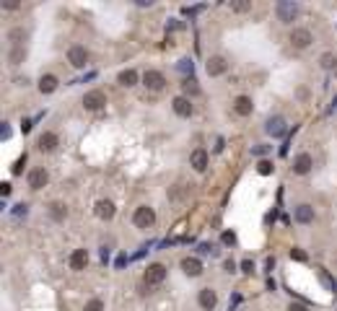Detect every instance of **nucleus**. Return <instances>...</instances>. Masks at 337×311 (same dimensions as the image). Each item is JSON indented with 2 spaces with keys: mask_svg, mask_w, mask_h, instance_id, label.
<instances>
[{
  "mask_svg": "<svg viewBox=\"0 0 337 311\" xmlns=\"http://www.w3.org/2000/svg\"><path fill=\"white\" fill-rule=\"evenodd\" d=\"M275 11H278V18L283 21V24H290V21H296V16L301 13V6L296 3V0H280Z\"/></svg>",
  "mask_w": 337,
  "mask_h": 311,
  "instance_id": "nucleus-1",
  "label": "nucleus"
},
{
  "mask_svg": "<svg viewBox=\"0 0 337 311\" xmlns=\"http://www.w3.org/2000/svg\"><path fill=\"white\" fill-rule=\"evenodd\" d=\"M132 223L138 226V228H151V226L156 223V213H153V208H148V205L135 208V213H132Z\"/></svg>",
  "mask_w": 337,
  "mask_h": 311,
  "instance_id": "nucleus-2",
  "label": "nucleus"
},
{
  "mask_svg": "<svg viewBox=\"0 0 337 311\" xmlns=\"http://www.w3.org/2000/svg\"><path fill=\"white\" fill-rule=\"evenodd\" d=\"M143 280H145V285H161V283L166 280V264H161V262L148 264Z\"/></svg>",
  "mask_w": 337,
  "mask_h": 311,
  "instance_id": "nucleus-3",
  "label": "nucleus"
},
{
  "mask_svg": "<svg viewBox=\"0 0 337 311\" xmlns=\"http://www.w3.org/2000/svg\"><path fill=\"white\" fill-rule=\"evenodd\" d=\"M143 86L148 88V91H164V88H166V78L159 70H145L143 73Z\"/></svg>",
  "mask_w": 337,
  "mask_h": 311,
  "instance_id": "nucleus-4",
  "label": "nucleus"
},
{
  "mask_svg": "<svg viewBox=\"0 0 337 311\" xmlns=\"http://www.w3.org/2000/svg\"><path fill=\"white\" fill-rule=\"evenodd\" d=\"M88 57H91V55H88V50L81 47V44H73V47L67 50V62H70L73 68H86Z\"/></svg>",
  "mask_w": 337,
  "mask_h": 311,
  "instance_id": "nucleus-5",
  "label": "nucleus"
},
{
  "mask_svg": "<svg viewBox=\"0 0 337 311\" xmlns=\"http://www.w3.org/2000/svg\"><path fill=\"white\" fill-rule=\"evenodd\" d=\"M83 106L88 109V112H99V109H104L106 106V94L104 91H88L86 96H83Z\"/></svg>",
  "mask_w": 337,
  "mask_h": 311,
  "instance_id": "nucleus-6",
  "label": "nucleus"
},
{
  "mask_svg": "<svg viewBox=\"0 0 337 311\" xmlns=\"http://www.w3.org/2000/svg\"><path fill=\"white\" fill-rule=\"evenodd\" d=\"M205 70H208L210 78H218V75H223V73L229 70V62H226V57H223V55H213L205 62Z\"/></svg>",
  "mask_w": 337,
  "mask_h": 311,
  "instance_id": "nucleus-7",
  "label": "nucleus"
},
{
  "mask_svg": "<svg viewBox=\"0 0 337 311\" xmlns=\"http://www.w3.org/2000/svg\"><path fill=\"white\" fill-rule=\"evenodd\" d=\"M311 42H314V36H311L309 29H293L290 31V44H293V50H306Z\"/></svg>",
  "mask_w": 337,
  "mask_h": 311,
  "instance_id": "nucleus-8",
  "label": "nucleus"
},
{
  "mask_svg": "<svg viewBox=\"0 0 337 311\" xmlns=\"http://www.w3.org/2000/svg\"><path fill=\"white\" fill-rule=\"evenodd\" d=\"M265 132H267L270 138H280V135H285V132H288V125H285L283 117H270L267 125H265Z\"/></svg>",
  "mask_w": 337,
  "mask_h": 311,
  "instance_id": "nucleus-9",
  "label": "nucleus"
},
{
  "mask_svg": "<svg viewBox=\"0 0 337 311\" xmlns=\"http://www.w3.org/2000/svg\"><path fill=\"white\" fill-rule=\"evenodd\" d=\"M197 303H200V308L213 311V308L218 306V296H215V291H213V288H202V291L197 293Z\"/></svg>",
  "mask_w": 337,
  "mask_h": 311,
  "instance_id": "nucleus-10",
  "label": "nucleus"
},
{
  "mask_svg": "<svg viewBox=\"0 0 337 311\" xmlns=\"http://www.w3.org/2000/svg\"><path fill=\"white\" fill-rule=\"evenodd\" d=\"M47 182H50V171H47V169H31V171H29V187H31V189L47 187Z\"/></svg>",
  "mask_w": 337,
  "mask_h": 311,
  "instance_id": "nucleus-11",
  "label": "nucleus"
},
{
  "mask_svg": "<svg viewBox=\"0 0 337 311\" xmlns=\"http://www.w3.org/2000/svg\"><path fill=\"white\" fill-rule=\"evenodd\" d=\"M57 143H60V138L55 135V132H42L39 140H36V148H39L42 153H52V150L57 148Z\"/></svg>",
  "mask_w": 337,
  "mask_h": 311,
  "instance_id": "nucleus-12",
  "label": "nucleus"
},
{
  "mask_svg": "<svg viewBox=\"0 0 337 311\" xmlns=\"http://www.w3.org/2000/svg\"><path fill=\"white\" fill-rule=\"evenodd\" d=\"M311 169H314V159H311L309 153H298L296 161H293V171H296L298 176H306Z\"/></svg>",
  "mask_w": 337,
  "mask_h": 311,
  "instance_id": "nucleus-13",
  "label": "nucleus"
},
{
  "mask_svg": "<svg viewBox=\"0 0 337 311\" xmlns=\"http://www.w3.org/2000/svg\"><path fill=\"white\" fill-rule=\"evenodd\" d=\"M182 270H184V275H190V278H200V275H202V262H200L197 257H184V259H182Z\"/></svg>",
  "mask_w": 337,
  "mask_h": 311,
  "instance_id": "nucleus-14",
  "label": "nucleus"
},
{
  "mask_svg": "<svg viewBox=\"0 0 337 311\" xmlns=\"http://www.w3.org/2000/svg\"><path fill=\"white\" fill-rule=\"evenodd\" d=\"M171 106H174L176 117H192V101H190L187 96H176V99L171 101Z\"/></svg>",
  "mask_w": 337,
  "mask_h": 311,
  "instance_id": "nucleus-15",
  "label": "nucleus"
},
{
  "mask_svg": "<svg viewBox=\"0 0 337 311\" xmlns=\"http://www.w3.org/2000/svg\"><path fill=\"white\" fill-rule=\"evenodd\" d=\"M115 213H117V208H115L111 200H99V203H96V215L101 220H111V218H115Z\"/></svg>",
  "mask_w": 337,
  "mask_h": 311,
  "instance_id": "nucleus-16",
  "label": "nucleus"
},
{
  "mask_svg": "<svg viewBox=\"0 0 337 311\" xmlns=\"http://www.w3.org/2000/svg\"><path fill=\"white\" fill-rule=\"evenodd\" d=\"M252 109H254V104H252L249 96H236V101H234V112H236L239 117H249V114H252Z\"/></svg>",
  "mask_w": 337,
  "mask_h": 311,
  "instance_id": "nucleus-17",
  "label": "nucleus"
},
{
  "mask_svg": "<svg viewBox=\"0 0 337 311\" xmlns=\"http://www.w3.org/2000/svg\"><path fill=\"white\" fill-rule=\"evenodd\" d=\"M190 164H192V169H195V171H205V169H208V150H202V148L192 150Z\"/></svg>",
  "mask_w": 337,
  "mask_h": 311,
  "instance_id": "nucleus-18",
  "label": "nucleus"
},
{
  "mask_svg": "<svg viewBox=\"0 0 337 311\" xmlns=\"http://www.w3.org/2000/svg\"><path fill=\"white\" fill-rule=\"evenodd\" d=\"M293 218H296V223H311V220H314V208L309 203H301L293 210Z\"/></svg>",
  "mask_w": 337,
  "mask_h": 311,
  "instance_id": "nucleus-19",
  "label": "nucleus"
},
{
  "mask_svg": "<svg viewBox=\"0 0 337 311\" xmlns=\"http://www.w3.org/2000/svg\"><path fill=\"white\" fill-rule=\"evenodd\" d=\"M86 264H88V252L86 249H76L70 254V270L81 273V270H86Z\"/></svg>",
  "mask_w": 337,
  "mask_h": 311,
  "instance_id": "nucleus-20",
  "label": "nucleus"
},
{
  "mask_svg": "<svg viewBox=\"0 0 337 311\" xmlns=\"http://www.w3.org/2000/svg\"><path fill=\"white\" fill-rule=\"evenodd\" d=\"M57 86H60L57 75H42V78H39V91H42V94H52V91H57Z\"/></svg>",
  "mask_w": 337,
  "mask_h": 311,
  "instance_id": "nucleus-21",
  "label": "nucleus"
},
{
  "mask_svg": "<svg viewBox=\"0 0 337 311\" xmlns=\"http://www.w3.org/2000/svg\"><path fill=\"white\" fill-rule=\"evenodd\" d=\"M117 81H120V86L130 88V86H135V83H138V70H132V68H127V70H122V73L117 75Z\"/></svg>",
  "mask_w": 337,
  "mask_h": 311,
  "instance_id": "nucleus-22",
  "label": "nucleus"
},
{
  "mask_svg": "<svg viewBox=\"0 0 337 311\" xmlns=\"http://www.w3.org/2000/svg\"><path fill=\"white\" fill-rule=\"evenodd\" d=\"M24 39H26V29H11L8 31L11 47H24Z\"/></svg>",
  "mask_w": 337,
  "mask_h": 311,
  "instance_id": "nucleus-23",
  "label": "nucleus"
},
{
  "mask_svg": "<svg viewBox=\"0 0 337 311\" xmlns=\"http://www.w3.org/2000/svg\"><path fill=\"white\" fill-rule=\"evenodd\" d=\"M50 218H52V220H65V218H67V208H65L62 203H52V205H50Z\"/></svg>",
  "mask_w": 337,
  "mask_h": 311,
  "instance_id": "nucleus-24",
  "label": "nucleus"
},
{
  "mask_svg": "<svg viewBox=\"0 0 337 311\" xmlns=\"http://www.w3.org/2000/svg\"><path fill=\"white\" fill-rule=\"evenodd\" d=\"M24 57H26V50L24 47H11V52H8V62L11 65H21V62H24Z\"/></svg>",
  "mask_w": 337,
  "mask_h": 311,
  "instance_id": "nucleus-25",
  "label": "nucleus"
},
{
  "mask_svg": "<svg viewBox=\"0 0 337 311\" xmlns=\"http://www.w3.org/2000/svg\"><path fill=\"white\" fill-rule=\"evenodd\" d=\"M182 91H184V96H197V94H200V86H197V81H195V78H184Z\"/></svg>",
  "mask_w": 337,
  "mask_h": 311,
  "instance_id": "nucleus-26",
  "label": "nucleus"
},
{
  "mask_svg": "<svg viewBox=\"0 0 337 311\" xmlns=\"http://www.w3.org/2000/svg\"><path fill=\"white\" fill-rule=\"evenodd\" d=\"M257 171H259L262 176H270V174H273V171H275V166H273V164H270V161H259V164H257Z\"/></svg>",
  "mask_w": 337,
  "mask_h": 311,
  "instance_id": "nucleus-27",
  "label": "nucleus"
},
{
  "mask_svg": "<svg viewBox=\"0 0 337 311\" xmlns=\"http://www.w3.org/2000/svg\"><path fill=\"white\" fill-rule=\"evenodd\" d=\"M83 311H104V301H101V298H91V301L86 303Z\"/></svg>",
  "mask_w": 337,
  "mask_h": 311,
  "instance_id": "nucleus-28",
  "label": "nucleus"
},
{
  "mask_svg": "<svg viewBox=\"0 0 337 311\" xmlns=\"http://www.w3.org/2000/svg\"><path fill=\"white\" fill-rule=\"evenodd\" d=\"M249 8H252L249 0H239V3H231V11H236V13H244V11H249Z\"/></svg>",
  "mask_w": 337,
  "mask_h": 311,
  "instance_id": "nucleus-29",
  "label": "nucleus"
},
{
  "mask_svg": "<svg viewBox=\"0 0 337 311\" xmlns=\"http://www.w3.org/2000/svg\"><path fill=\"white\" fill-rule=\"evenodd\" d=\"M24 166H26V153L21 156V159H18L16 164H13V169H11V171H13V176H18L21 171H24Z\"/></svg>",
  "mask_w": 337,
  "mask_h": 311,
  "instance_id": "nucleus-30",
  "label": "nucleus"
},
{
  "mask_svg": "<svg viewBox=\"0 0 337 311\" xmlns=\"http://www.w3.org/2000/svg\"><path fill=\"white\" fill-rule=\"evenodd\" d=\"M241 273H244V275H252V273H254V262H252V259H244V262H241Z\"/></svg>",
  "mask_w": 337,
  "mask_h": 311,
  "instance_id": "nucleus-31",
  "label": "nucleus"
},
{
  "mask_svg": "<svg viewBox=\"0 0 337 311\" xmlns=\"http://www.w3.org/2000/svg\"><path fill=\"white\" fill-rule=\"evenodd\" d=\"M270 150H273L270 145H254V148H252V156H267Z\"/></svg>",
  "mask_w": 337,
  "mask_h": 311,
  "instance_id": "nucleus-32",
  "label": "nucleus"
},
{
  "mask_svg": "<svg viewBox=\"0 0 337 311\" xmlns=\"http://www.w3.org/2000/svg\"><path fill=\"white\" fill-rule=\"evenodd\" d=\"M26 213H29V205H26V203H21V205H16V208H13V215H16V218L26 215Z\"/></svg>",
  "mask_w": 337,
  "mask_h": 311,
  "instance_id": "nucleus-33",
  "label": "nucleus"
},
{
  "mask_svg": "<svg viewBox=\"0 0 337 311\" xmlns=\"http://www.w3.org/2000/svg\"><path fill=\"white\" fill-rule=\"evenodd\" d=\"M290 257H293L296 262H306V252L304 249H290Z\"/></svg>",
  "mask_w": 337,
  "mask_h": 311,
  "instance_id": "nucleus-34",
  "label": "nucleus"
},
{
  "mask_svg": "<svg viewBox=\"0 0 337 311\" xmlns=\"http://www.w3.org/2000/svg\"><path fill=\"white\" fill-rule=\"evenodd\" d=\"M334 62H337V60H334V57H332L329 52H327V55H322V68H332Z\"/></svg>",
  "mask_w": 337,
  "mask_h": 311,
  "instance_id": "nucleus-35",
  "label": "nucleus"
},
{
  "mask_svg": "<svg viewBox=\"0 0 337 311\" xmlns=\"http://www.w3.org/2000/svg\"><path fill=\"white\" fill-rule=\"evenodd\" d=\"M220 239H223V244H236V234L234 231H226Z\"/></svg>",
  "mask_w": 337,
  "mask_h": 311,
  "instance_id": "nucleus-36",
  "label": "nucleus"
},
{
  "mask_svg": "<svg viewBox=\"0 0 337 311\" xmlns=\"http://www.w3.org/2000/svg\"><path fill=\"white\" fill-rule=\"evenodd\" d=\"M179 70H190V73H192V60H187V57L179 60Z\"/></svg>",
  "mask_w": 337,
  "mask_h": 311,
  "instance_id": "nucleus-37",
  "label": "nucleus"
},
{
  "mask_svg": "<svg viewBox=\"0 0 337 311\" xmlns=\"http://www.w3.org/2000/svg\"><path fill=\"white\" fill-rule=\"evenodd\" d=\"M0 138H3V140L11 138V127H8V122H3V127H0Z\"/></svg>",
  "mask_w": 337,
  "mask_h": 311,
  "instance_id": "nucleus-38",
  "label": "nucleus"
},
{
  "mask_svg": "<svg viewBox=\"0 0 337 311\" xmlns=\"http://www.w3.org/2000/svg\"><path fill=\"white\" fill-rule=\"evenodd\" d=\"M223 267H226L229 275H234V273H236V262H234V259H226V264H223Z\"/></svg>",
  "mask_w": 337,
  "mask_h": 311,
  "instance_id": "nucleus-39",
  "label": "nucleus"
},
{
  "mask_svg": "<svg viewBox=\"0 0 337 311\" xmlns=\"http://www.w3.org/2000/svg\"><path fill=\"white\" fill-rule=\"evenodd\" d=\"M288 311H309V308H306L304 303H290V306H288Z\"/></svg>",
  "mask_w": 337,
  "mask_h": 311,
  "instance_id": "nucleus-40",
  "label": "nucleus"
},
{
  "mask_svg": "<svg viewBox=\"0 0 337 311\" xmlns=\"http://www.w3.org/2000/svg\"><path fill=\"white\" fill-rule=\"evenodd\" d=\"M0 192H3V197H8V195H11V184H8V182L0 184Z\"/></svg>",
  "mask_w": 337,
  "mask_h": 311,
  "instance_id": "nucleus-41",
  "label": "nucleus"
},
{
  "mask_svg": "<svg viewBox=\"0 0 337 311\" xmlns=\"http://www.w3.org/2000/svg\"><path fill=\"white\" fill-rule=\"evenodd\" d=\"M210 249H213V247H208V244H202V247H200V249H197V252H200V254H208V252H210Z\"/></svg>",
  "mask_w": 337,
  "mask_h": 311,
  "instance_id": "nucleus-42",
  "label": "nucleus"
}]
</instances>
